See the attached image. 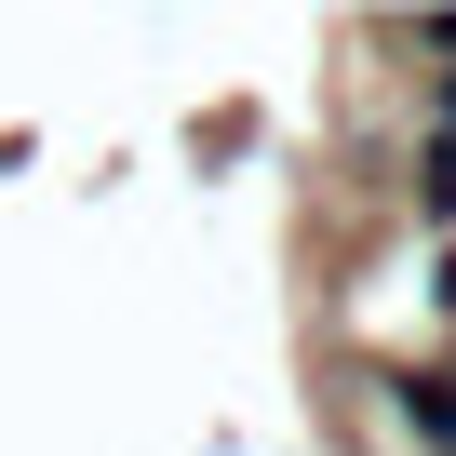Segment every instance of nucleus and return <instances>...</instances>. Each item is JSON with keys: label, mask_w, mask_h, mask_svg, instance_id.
I'll return each mask as SVG.
<instances>
[{"label": "nucleus", "mask_w": 456, "mask_h": 456, "mask_svg": "<svg viewBox=\"0 0 456 456\" xmlns=\"http://www.w3.org/2000/svg\"><path fill=\"white\" fill-rule=\"evenodd\" d=\"M416 215H429V228H456V148H443V134L416 148Z\"/></svg>", "instance_id": "obj_1"}, {"label": "nucleus", "mask_w": 456, "mask_h": 456, "mask_svg": "<svg viewBox=\"0 0 456 456\" xmlns=\"http://www.w3.org/2000/svg\"><path fill=\"white\" fill-rule=\"evenodd\" d=\"M429 134H443V148H456V68H443V94H429Z\"/></svg>", "instance_id": "obj_2"}]
</instances>
